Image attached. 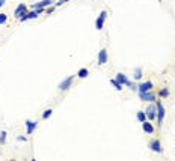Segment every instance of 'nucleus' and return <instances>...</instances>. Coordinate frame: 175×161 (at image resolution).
Returning <instances> with one entry per match:
<instances>
[{
    "label": "nucleus",
    "mask_w": 175,
    "mask_h": 161,
    "mask_svg": "<svg viewBox=\"0 0 175 161\" xmlns=\"http://www.w3.org/2000/svg\"><path fill=\"white\" fill-rule=\"evenodd\" d=\"M156 105H157V115H156V121H157V125L158 128H160L163 125V119H165V107H163V104L160 103V101H156Z\"/></svg>",
    "instance_id": "1"
},
{
    "label": "nucleus",
    "mask_w": 175,
    "mask_h": 161,
    "mask_svg": "<svg viewBox=\"0 0 175 161\" xmlns=\"http://www.w3.org/2000/svg\"><path fill=\"white\" fill-rule=\"evenodd\" d=\"M106 18H107V11H101L100 12V17L95 20V29L97 30H101L103 27H104V21H106Z\"/></svg>",
    "instance_id": "2"
},
{
    "label": "nucleus",
    "mask_w": 175,
    "mask_h": 161,
    "mask_svg": "<svg viewBox=\"0 0 175 161\" xmlns=\"http://www.w3.org/2000/svg\"><path fill=\"white\" fill-rule=\"evenodd\" d=\"M139 98L140 101H145V103H156V95L151 92V90H148V92H139Z\"/></svg>",
    "instance_id": "3"
},
{
    "label": "nucleus",
    "mask_w": 175,
    "mask_h": 161,
    "mask_svg": "<svg viewBox=\"0 0 175 161\" xmlns=\"http://www.w3.org/2000/svg\"><path fill=\"white\" fill-rule=\"evenodd\" d=\"M148 146H150V149H151L152 152H156V154H162V152H163L162 143H160V140H158V138H152Z\"/></svg>",
    "instance_id": "4"
},
{
    "label": "nucleus",
    "mask_w": 175,
    "mask_h": 161,
    "mask_svg": "<svg viewBox=\"0 0 175 161\" xmlns=\"http://www.w3.org/2000/svg\"><path fill=\"white\" fill-rule=\"evenodd\" d=\"M73 80H74V76H70V77H67L65 80H62V81L59 83V90H68L73 86Z\"/></svg>",
    "instance_id": "5"
},
{
    "label": "nucleus",
    "mask_w": 175,
    "mask_h": 161,
    "mask_svg": "<svg viewBox=\"0 0 175 161\" xmlns=\"http://www.w3.org/2000/svg\"><path fill=\"white\" fill-rule=\"evenodd\" d=\"M26 12H27V6H26L24 3H20L18 6L15 8V11H14V17L20 20V18L23 17V15H24Z\"/></svg>",
    "instance_id": "6"
},
{
    "label": "nucleus",
    "mask_w": 175,
    "mask_h": 161,
    "mask_svg": "<svg viewBox=\"0 0 175 161\" xmlns=\"http://www.w3.org/2000/svg\"><path fill=\"white\" fill-rule=\"evenodd\" d=\"M145 113H146V119L154 121L156 119V115H157V105H154V104L148 105V109L145 110Z\"/></svg>",
    "instance_id": "7"
},
{
    "label": "nucleus",
    "mask_w": 175,
    "mask_h": 161,
    "mask_svg": "<svg viewBox=\"0 0 175 161\" xmlns=\"http://www.w3.org/2000/svg\"><path fill=\"white\" fill-rule=\"evenodd\" d=\"M107 59H109L107 50H106V48H103V50H100V53H98V57H97L98 65L101 66V65H104V63H107Z\"/></svg>",
    "instance_id": "8"
},
{
    "label": "nucleus",
    "mask_w": 175,
    "mask_h": 161,
    "mask_svg": "<svg viewBox=\"0 0 175 161\" xmlns=\"http://www.w3.org/2000/svg\"><path fill=\"white\" fill-rule=\"evenodd\" d=\"M152 87H154L152 81H144L137 86V92H148V90H152Z\"/></svg>",
    "instance_id": "9"
},
{
    "label": "nucleus",
    "mask_w": 175,
    "mask_h": 161,
    "mask_svg": "<svg viewBox=\"0 0 175 161\" xmlns=\"http://www.w3.org/2000/svg\"><path fill=\"white\" fill-rule=\"evenodd\" d=\"M36 127H38V122H35V121H26V130H27L29 136L36 130Z\"/></svg>",
    "instance_id": "10"
},
{
    "label": "nucleus",
    "mask_w": 175,
    "mask_h": 161,
    "mask_svg": "<svg viewBox=\"0 0 175 161\" xmlns=\"http://www.w3.org/2000/svg\"><path fill=\"white\" fill-rule=\"evenodd\" d=\"M115 78L118 80V81H119L121 84H122V86H127V84H128V81H130V80L127 78V76H125V74H122V72H118Z\"/></svg>",
    "instance_id": "11"
},
{
    "label": "nucleus",
    "mask_w": 175,
    "mask_h": 161,
    "mask_svg": "<svg viewBox=\"0 0 175 161\" xmlns=\"http://www.w3.org/2000/svg\"><path fill=\"white\" fill-rule=\"evenodd\" d=\"M142 130L145 133H148V134H152L154 133V127H152L148 121H145V122H142Z\"/></svg>",
    "instance_id": "12"
},
{
    "label": "nucleus",
    "mask_w": 175,
    "mask_h": 161,
    "mask_svg": "<svg viewBox=\"0 0 175 161\" xmlns=\"http://www.w3.org/2000/svg\"><path fill=\"white\" fill-rule=\"evenodd\" d=\"M50 3H53V0H41V2H38V3H33V9H36V8H45V6H49Z\"/></svg>",
    "instance_id": "13"
},
{
    "label": "nucleus",
    "mask_w": 175,
    "mask_h": 161,
    "mask_svg": "<svg viewBox=\"0 0 175 161\" xmlns=\"http://www.w3.org/2000/svg\"><path fill=\"white\" fill-rule=\"evenodd\" d=\"M88 76H89L88 68H80V69H79V72H77V77L79 78H86Z\"/></svg>",
    "instance_id": "14"
},
{
    "label": "nucleus",
    "mask_w": 175,
    "mask_h": 161,
    "mask_svg": "<svg viewBox=\"0 0 175 161\" xmlns=\"http://www.w3.org/2000/svg\"><path fill=\"white\" fill-rule=\"evenodd\" d=\"M110 84H112V86H113V87H115L116 90H122V87H124V86L121 84V83H119L116 78H110Z\"/></svg>",
    "instance_id": "15"
},
{
    "label": "nucleus",
    "mask_w": 175,
    "mask_h": 161,
    "mask_svg": "<svg viewBox=\"0 0 175 161\" xmlns=\"http://www.w3.org/2000/svg\"><path fill=\"white\" fill-rule=\"evenodd\" d=\"M158 96H160V98H168V96H169V89L168 87L160 89V90H158Z\"/></svg>",
    "instance_id": "16"
},
{
    "label": "nucleus",
    "mask_w": 175,
    "mask_h": 161,
    "mask_svg": "<svg viewBox=\"0 0 175 161\" xmlns=\"http://www.w3.org/2000/svg\"><path fill=\"white\" fill-rule=\"evenodd\" d=\"M137 121H139L140 123L146 121V113H145V110H144V111H137Z\"/></svg>",
    "instance_id": "17"
},
{
    "label": "nucleus",
    "mask_w": 175,
    "mask_h": 161,
    "mask_svg": "<svg viewBox=\"0 0 175 161\" xmlns=\"http://www.w3.org/2000/svg\"><path fill=\"white\" fill-rule=\"evenodd\" d=\"M144 77V72H142V68H136L134 69V80H140Z\"/></svg>",
    "instance_id": "18"
},
{
    "label": "nucleus",
    "mask_w": 175,
    "mask_h": 161,
    "mask_svg": "<svg viewBox=\"0 0 175 161\" xmlns=\"http://www.w3.org/2000/svg\"><path fill=\"white\" fill-rule=\"evenodd\" d=\"M51 115H53V109H47V110H44V113H42V119L47 121Z\"/></svg>",
    "instance_id": "19"
},
{
    "label": "nucleus",
    "mask_w": 175,
    "mask_h": 161,
    "mask_svg": "<svg viewBox=\"0 0 175 161\" xmlns=\"http://www.w3.org/2000/svg\"><path fill=\"white\" fill-rule=\"evenodd\" d=\"M6 136H8L6 131H2V133H0V143H2V144L6 142Z\"/></svg>",
    "instance_id": "20"
},
{
    "label": "nucleus",
    "mask_w": 175,
    "mask_h": 161,
    "mask_svg": "<svg viewBox=\"0 0 175 161\" xmlns=\"http://www.w3.org/2000/svg\"><path fill=\"white\" fill-rule=\"evenodd\" d=\"M6 21H8V15L6 14H0V26L5 24Z\"/></svg>",
    "instance_id": "21"
},
{
    "label": "nucleus",
    "mask_w": 175,
    "mask_h": 161,
    "mask_svg": "<svg viewBox=\"0 0 175 161\" xmlns=\"http://www.w3.org/2000/svg\"><path fill=\"white\" fill-rule=\"evenodd\" d=\"M127 86H128V87H130L131 90H137V86H136L133 81H128V84H127Z\"/></svg>",
    "instance_id": "22"
},
{
    "label": "nucleus",
    "mask_w": 175,
    "mask_h": 161,
    "mask_svg": "<svg viewBox=\"0 0 175 161\" xmlns=\"http://www.w3.org/2000/svg\"><path fill=\"white\" fill-rule=\"evenodd\" d=\"M17 140H18V142H27V137H24V136H20V137H17Z\"/></svg>",
    "instance_id": "23"
},
{
    "label": "nucleus",
    "mask_w": 175,
    "mask_h": 161,
    "mask_svg": "<svg viewBox=\"0 0 175 161\" xmlns=\"http://www.w3.org/2000/svg\"><path fill=\"white\" fill-rule=\"evenodd\" d=\"M67 2H70V0H59V2L56 3V6H62L63 3H67Z\"/></svg>",
    "instance_id": "24"
},
{
    "label": "nucleus",
    "mask_w": 175,
    "mask_h": 161,
    "mask_svg": "<svg viewBox=\"0 0 175 161\" xmlns=\"http://www.w3.org/2000/svg\"><path fill=\"white\" fill-rule=\"evenodd\" d=\"M53 11H55V6H51V8H49V9H47V12H50V14H51Z\"/></svg>",
    "instance_id": "25"
},
{
    "label": "nucleus",
    "mask_w": 175,
    "mask_h": 161,
    "mask_svg": "<svg viewBox=\"0 0 175 161\" xmlns=\"http://www.w3.org/2000/svg\"><path fill=\"white\" fill-rule=\"evenodd\" d=\"M5 3H6V0H0V8H2L3 5H5Z\"/></svg>",
    "instance_id": "26"
}]
</instances>
